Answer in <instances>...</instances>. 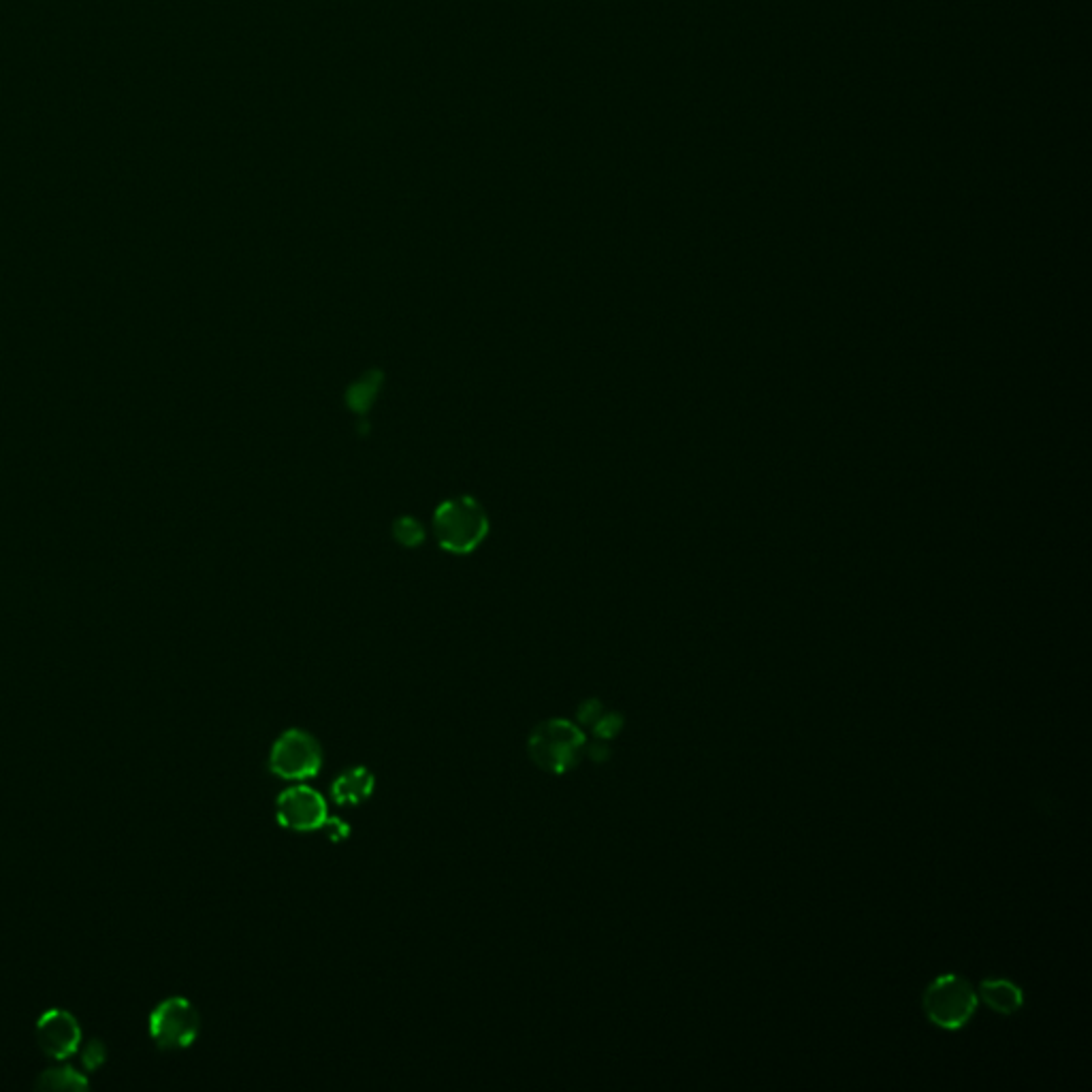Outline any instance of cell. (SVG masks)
<instances>
[{"instance_id":"cell-1","label":"cell","mask_w":1092,"mask_h":1092,"mask_svg":"<svg viewBox=\"0 0 1092 1092\" xmlns=\"http://www.w3.org/2000/svg\"><path fill=\"white\" fill-rule=\"evenodd\" d=\"M980 1005L973 984L956 973L932 980L922 996L928 1021L943 1031H961L969 1025Z\"/></svg>"},{"instance_id":"cell-2","label":"cell","mask_w":1092,"mask_h":1092,"mask_svg":"<svg viewBox=\"0 0 1092 1092\" xmlns=\"http://www.w3.org/2000/svg\"><path fill=\"white\" fill-rule=\"evenodd\" d=\"M585 745L588 737L578 725L565 719H549L532 733L528 749L538 768L561 775L578 764Z\"/></svg>"},{"instance_id":"cell-3","label":"cell","mask_w":1092,"mask_h":1092,"mask_svg":"<svg viewBox=\"0 0 1092 1092\" xmlns=\"http://www.w3.org/2000/svg\"><path fill=\"white\" fill-rule=\"evenodd\" d=\"M435 534L445 549L453 553L472 551L487 534V517L472 499H453L435 513Z\"/></svg>"},{"instance_id":"cell-4","label":"cell","mask_w":1092,"mask_h":1092,"mask_svg":"<svg viewBox=\"0 0 1092 1092\" xmlns=\"http://www.w3.org/2000/svg\"><path fill=\"white\" fill-rule=\"evenodd\" d=\"M201 1031L197 1007L182 996L159 1003L150 1015V1037L161 1050H184L194 1044Z\"/></svg>"},{"instance_id":"cell-5","label":"cell","mask_w":1092,"mask_h":1092,"mask_svg":"<svg viewBox=\"0 0 1092 1092\" xmlns=\"http://www.w3.org/2000/svg\"><path fill=\"white\" fill-rule=\"evenodd\" d=\"M323 766L321 743L306 730L284 733L269 756V768L286 781H304L318 775Z\"/></svg>"},{"instance_id":"cell-6","label":"cell","mask_w":1092,"mask_h":1092,"mask_svg":"<svg viewBox=\"0 0 1092 1092\" xmlns=\"http://www.w3.org/2000/svg\"><path fill=\"white\" fill-rule=\"evenodd\" d=\"M275 813L277 822L284 828L295 832L321 830L329 818L325 798L306 785L288 787L286 791H282L277 798Z\"/></svg>"},{"instance_id":"cell-7","label":"cell","mask_w":1092,"mask_h":1092,"mask_svg":"<svg viewBox=\"0 0 1092 1092\" xmlns=\"http://www.w3.org/2000/svg\"><path fill=\"white\" fill-rule=\"evenodd\" d=\"M37 1044L54 1060H64L82 1046V1029L76 1015L64 1009L45 1011L37 1023Z\"/></svg>"},{"instance_id":"cell-8","label":"cell","mask_w":1092,"mask_h":1092,"mask_svg":"<svg viewBox=\"0 0 1092 1092\" xmlns=\"http://www.w3.org/2000/svg\"><path fill=\"white\" fill-rule=\"evenodd\" d=\"M374 785H376L374 775L368 768L356 766V768L342 772L333 781L331 796L337 805H360L363 800H368L372 796Z\"/></svg>"},{"instance_id":"cell-9","label":"cell","mask_w":1092,"mask_h":1092,"mask_svg":"<svg viewBox=\"0 0 1092 1092\" xmlns=\"http://www.w3.org/2000/svg\"><path fill=\"white\" fill-rule=\"evenodd\" d=\"M977 996L1001 1015H1013L1025 1005V992L1009 980H984L980 984Z\"/></svg>"},{"instance_id":"cell-10","label":"cell","mask_w":1092,"mask_h":1092,"mask_svg":"<svg viewBox=\"0 0 1092 1092\" xmlns=\"http://www.w3.org/2000/svg\"><path fill=\"white\" fill-rule=\"evenodd\" d=\"M39 1090H88L90 1081L84 1073H80L76 1067L70 1065H58L54 1069H47L39 1075L35 1081Z\"/></svg>"},{"instance_id":"cell-11","label":"cell","mask_w":1092,"mask_h":1092,"mask_svg":"<svg viewBox=\"0 0 1092 1092\" xmlns=\"http://www.w3.org/2000/svg\"><path fill=\"white\" fill-rule=\"evenodd\" d=\"M80 1050H82V1063H84V1067L88 1071L99 1069L105 1063V1058H107V1048L99 1039H90L84 1048L80 1046Z\"/></svg>"},{"instance_id":"cell-12","label":"cell","mask_w":1092,"mask_h":1092,"mask_svg":"<svg viewBox=\"0 0 1092 1092\" xmlns=\"http://www.w3.org/2000/svg\"><path fill=\"white\" fill-rule=\"evenodd\" d=\"M321 830H325L327 837H329L331 841H335V843H337V841H344V839L350 835V828H348L339 818H327V822H325V826H323Z\"/></svg>"}]
</instances>
